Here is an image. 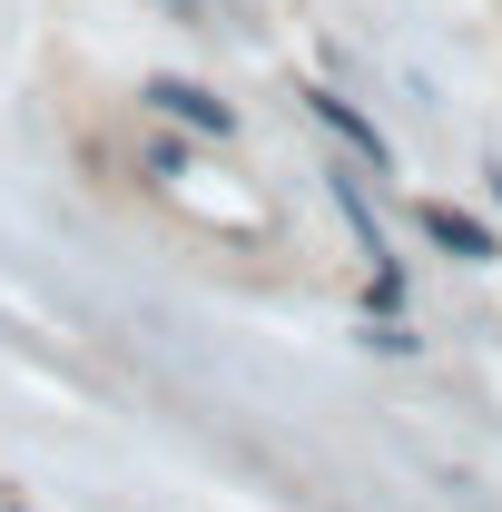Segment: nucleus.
Returning <instances> with one entry per match:
<instances>
[{
    "label": "nucleus",
    "mask_w": 502,
    "mask_h": 512,
    "mask_svg": "<svg viewBox=\"0 0 502 512\" xmlns=\"http://www.w3.org/2000/svg\"><path fill=\"white\" fill-rule=\"evenodd\" d=\"M414 227H424L443 256H463V266H493V256H502L493 227H483V217H463V207H443V197H424V207H414Z\"/></svg>",
    "instance_id": "f257e3e1"
},
{
    "label": "nucleus",
    "mask_w": 502,
    "mask_h": 512,
    "mask_svg": "<svg viewBox=\"0 0 502 512\" xmlns=\"http://www.w3.org/2000/svg\"><path fill=\"white\" fill-rule=\"evenodd\" d=\"M306 109H315V128H335V138H345L355 158H375V168H384V158H394V148H384V128L365 119L355 99H335V79H315V89H306Z\"/></svg>",
    "instance_id": "f03ea898"
},
{
    "label": "nucleus",
    "mask_w": 502,
    "mask_h": 512,
    "mask_svg": "<svg viewBox=\"0 0 502 512\" xmlns=\"http://www.w3.org/2000/svg\"><path fill=\"white\" fill-rule=\"evenodd\" d=\"M148 109H168V119L207 128V138H227V128H237V109H227L217 89H197V79H158V89H148Z\"/></svg>",
    "instance_id": "7ed1b4c3"
},
{
    "label": "nucleus",
    "mask_w": 502,
    "mask_h": 512,
    "mask_svg": "<svg viewBox=\"0 0 502 512\" xmlns=\"http://www.w3.org/2000/svg\"><path fill=\"white\" fill-rule=\"evenodd\" d=\"M365 345H384V355H414V325H394V316H375V325H365Z\"/></svg>",
    "instance_id": "20e7f679"
},
{
    "label": "nucleus",
    "mask_w": 502,
    "mask_h": 512,
    "mask_svg": "<svg viewBox=\"0 0 502 512\" xmlns=\"http://www.w3.org/2000/svg\"><path fill=\"white\" fill-rule=\"evenodd\" d=\"M493 207H502V168H493Z\"/></svg>",
    "instance_id": "39448f33"
},
{
    "label": "nucleus",
    "mask_w": 502,
    "mask_h": 512,
    "mask_svg": "<svg viewBox=\"0 0 502 512\" xmlns=\"http://www.w3.org/2000/svg\"><path fill=\"white\" fill-rule=\"evenodd\" d=\"M10 512H20V503H10Z\"/></svg>",
    "instance_id": "423d86ee"
}]
</instances>
